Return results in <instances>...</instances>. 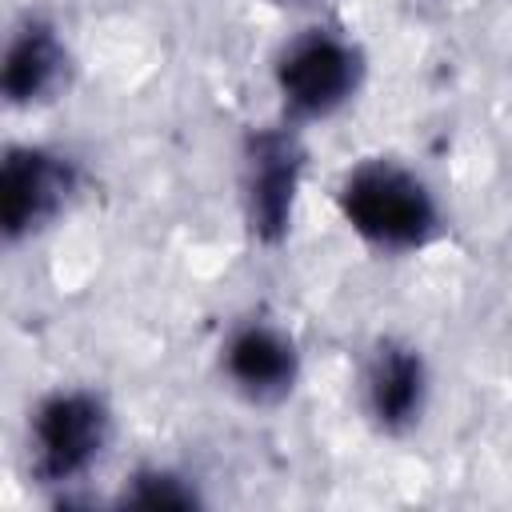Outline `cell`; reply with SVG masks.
Segmentation results:
<instances>
[{"label": "cell", "instance_id": "9", "mask_svg": "<svg viewBox=\"0 0 512 512\" xmlns=\"http://www.w3.org/2000/svg\"><path fill=\"white\" fill-rule=\"evenodd\" d=\"M116 504L120 508H200L204 492H200L192 472L152 460V464H140L124 476Z\"/></svg>", "mask_w": 512, "mask_h": 512}, {"label": "cell", "instance_id": "8", "mask_svg": "<svg viewBox=\"0 0 512 512\" xmlns=\"http://www.w3.org/2000/svg\"><path fill=\"white\" fill-rule=\"evenodd\" d=\"M72 44L48 12H20L0 52V96L12 112L56 104L72 84Z\"/></svg>", "mask_w": 512, "mask_h": 512}, {"label": "cell", "instance_id": "6", "mask_svg": "<svg viewBox=\"0 0 512 512\" xmlns=\"http://www.w3.org/2000/svg\"><path fill=\"white\" fill-rule=\"evenodd\" d=\"M216 376L240 404L268 412L296 396L304 380V348L284 320L244 312L220 336Z\"/></svg>", "mask_w": 512, "mask_h": 512}, {"label": "cell", "instance_id": "5", "mask_svg": "<svg viewBox=\"0 0 512 512\" xmlns=\"http://www.w3.org/2000/svg\"><path fill=\"white\" fill-rule=\"evenodd\" d=\"M88 188V168L72 148L16 140L0 160V232L8 248L48 236L72 216Z\"/></svg>", "mask_w": 512, "mask_h": 512}, {"label": "cell", "instance_id": "10", "mask_svg": "<svg viewBox=\"0 0 512 512\" xmlns=\"http://www.w3.org/2000/svg\"><path fill=\"white\" fill-rule=\"evenodd\" d=\"M272 4H280V8H292V12H312V16H320L332 0H272Z\"/></svg>", "mask_w": 512, "mask_h": 512}, {"label": "cell", "instance_id": "2", "mask_svg": "<svg viewBox=\"0 0 512 512\" xmlns=\"http://www.w3.org/2000/svg\"><path fill=\"white\" fill-rule=\"evenodd\" d=\"M268 80L280 120L296 128L324 124L356 104L368 80V52L348 28L316 16L276 44Z\"/></svg>", "mask_w": 512, "mask_h": 512}, {"label": "cell", "instance_id": "7", "mask_svg": "<svg viewBox=\"0 0 512 512\" xmlns=\"http://www.w3.org/2000/svg\"><path fill=\"white\" fill-rule=\"evenodd\" d=\"M432 404V368L416 340L380 332L356 368V408L384 440L412 436Z\"/></svg>", "mask_w": 512, "mask_h": 512}, {"label": "cell", "instance_id": "3", "mask_svg": "<svg viewBox=\"0 0 512 512\" xmlns=\"http://www.w3.org/2000/svg\"><path fill=\"white\" fill-rule=\"evenodd\" d=\"M116 440V408L92 384H56L28 408L24 472L44 492L84 484Z\"/></svg>", "mask_w": 512, "mask_h": 512}, {"label": "cell", "instance_id": "1", "mask_svg": "<svg viewBox=\"0 0 512 512\" xmlns=\"http://www.w3.org/2000/svg\"><path fill=\"white\" fill-rule=\"evenodd\" d=\"M340 224L376 256H420L444 228V204L432 180L400 156H360L336 180Z\"/></svg>", "mask_w": 512, "mask_h": 512}, {"label": "cell", "instance_id": "4", "mask_svg": "<svg viewBox=\"0 0 512 512\" xmlns=\"http://www.w3.org/2000/svg\"><path fill=\"white\" fill-rule=\"evenodd\" d=\"M308 176V144L304 128L288 120H272L248 128L236 152V192L240 220L256 248H280L296 228V208Z\"/></svg>", "mask_w": 512, "mask_h": 512}]
</instances>
